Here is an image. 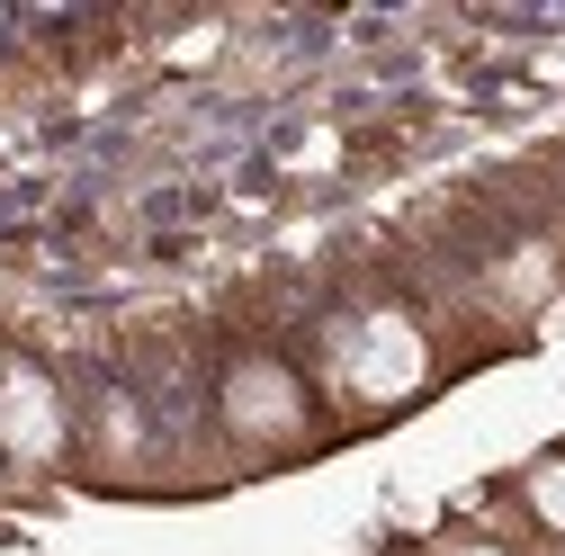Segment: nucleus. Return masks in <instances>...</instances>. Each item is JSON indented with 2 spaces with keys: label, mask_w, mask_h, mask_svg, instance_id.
<instances>
[{
  "label": "nucleus",
  "mask_w": 565,
  "mask_h": 556,
  "mask_svg": "<svg viewBox=\"0 0 565 556\" xmlns=\"http://www.w3.org/2000/svg\"><path fill=\"white\" fill-rule=\"evenodd\" d=\"M234 423H269V431H288V423H297L288 377H278V368H243V377H234Z\"/></svg>",
  "instance_id": "7ed1b4c3"
},
{
  "label": "nucleus",
  "mask_w": 565,
  "mask_h": 556,
  "mask_svg": "<svg viewBox=\"0 0 565 556\" xmlns=\"http://www.w3.org/2000/svg\"><path fill=\"white\" fill-rule=\"evenodd\" d=\"M350 386L360 395H413L422 386V332L404 314H369L360 332H350Z\"/></svg>",
  "instance_id": "f257e3e1"
},
{
  "label": "nucleus",
  "mask_w": 565,
  "mask_h": 556,
  "mask_svg": "<svg viewBox=\"0 0 565 556\" xmlns=\"http://www.w3.org/2000/svg\"><path fill=\"white\" fill-rule=\"evenodd\" d=\"M530 512H539L547 530H565V458H547V467H530Z\"/></svg>",
  "instance_id": "20e7f679"
},
{
  "label": "nucleus",
  "mask_w": 565,
  "mask_h": 556,
  "mask_svg": "<svg viewBox=\"0 0 565 556\" xmlns=\"http://www.w3.org/2000/svg\"><path fill=\"white\" fill-rule=\"evenodd\" d=\"M458 556H493V547H458Z\"/></svg>",
  "instance_id": "39448f33"
},
{
  "label": "nucleus",
  "mask_w": 565,
  "mask_h": 556,
  "mask_svg": "<svg viewBox=\"0 0 565 556\" xmlns=\"http://www.w3.org/2000/svg\"><path fill=\"white\" fill-rule=\"evenodd\" d=\"M0 449H19V458H54L63 449V404L36 368H10L0 377Z\"/></svg>",
  "instance_id": "f03ea898"
}]
</instances>
